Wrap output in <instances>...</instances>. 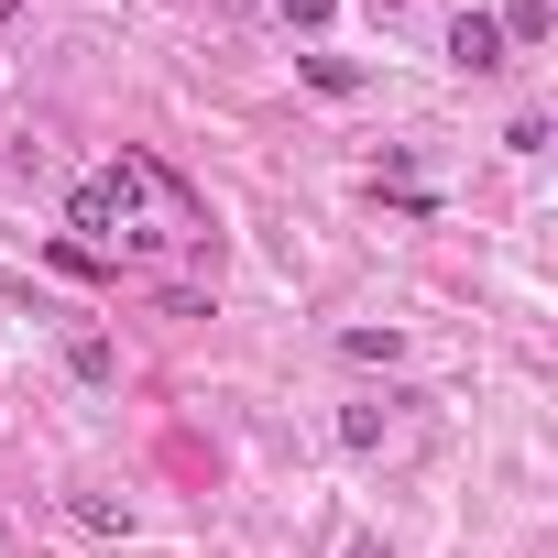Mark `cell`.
<instances>
[{
	"mask_svg": "<svg viewBox=\"0 0 558 558\" xmlns=\"http://www.w3.org/2000/svg\"><path fill=\"white\" fill-rule=\"evenodd\" d=\"M132 186H143V175H132V165H110V175H88V186L66 197V230H77V252H88V241H121V230H132Z\"/></svg>",
	"mask_w": 558,
	"mask_h": 558,
	"instance_id": "1",
	"label": "cell"
},
{
	"mask_svg": "<svg viewBox=\"0 0 558 558\" xmlns=\"http://www.w3.org/2000/svg\"><path fill=\"white\" fill-rule=\"evenodd\" d=\"M438 45H449V66H460V77H504V66H514V45H504V23H493V12H449V34H438Z\"/></svg>",
	"mask_w": 558,
	"mask_h": 558,
	"instance_id": "2",
	"label": "cell"
},
{
	"mask_svg": "<svg viewBox=\"0 0 558 558\" xmlns=\"http://www.w3.org/2000/svg\"><path fill=\"white\" fill-rule=\"evenodd\" d=\"M66 373H77L88 395H99V384H121V340H110V329H77V340H66Z\"/></svg>",
	"mask_w": 558,
	"mask_h": 558,
	"instance_id": "3",
	"label": "cell"
},
{
	"mask_svg": "<svg viewBox=\"0 0 558 558\" xmlns=\"http://www.w3.org/2000/svg\"><path fill=\"white\" fill-rule=\"evenodd\" d=\"M340 362H362V373H395V362H405V329H340Z\"/></svg>",
	"mask_w": 558,
	"mask_h": 558,
	"instance_id": "4",
	"label": "cell"
},
{
	"mask_svg": "<svg viewBox=\"0 0 558 558\" xmlns=\"http://www.w3.org/2000/svg\"><path fill=\"white\" fill-rule=\"evenodd\" d=\"M384 427H395V405H384V395L340 405V449H384Z\"/></svg>",
	"mask_w": 558,
	"mask_h": 558,
	"instance_id": "5",
	"label": "cell"
},
{
	"mask_svg": "<svg viewBox=\"0 0 558 558\" xmlns=\"http://www.w3.org/2000/svg\"><path fill=\"white\" fill-rule=\"evenodd\" d=\"M493 23H504V45H547V23H558V0H504Z\"/></svg>",
	"mask_w": 558,
	"mask_h": 558,
	"instance_id": "6",
	"label": "cell"
},
{
	"mask_svg": "<svg viewBox=\"0 0 558 558\" xmlns=\"http://www.w3.org/2000/svg\"><path fill=\"white\" fill-rule=\"evenodd\" d=\"M66 514H77L88 536H132V504H110V493H66Z\"/></svg>",
	"mask_w": 558,
	"mask_h": 558,
	"instance_id": "7",
	"label": "cell"
},
{
	"mask_svg": "<svg viewBox=\"0 0 558 558\" xmlns=\"http://www.w3.org/2000/svg\"><path fill=\"white\" fill-rule=\"evenodd\" d=\"M307 88H318V99H351L362 66H351V56H307Z\"/></svg>",
	"mask_w": 558,
	"mask_h": 558,
	"instance_id": "8",
	"label": "cell"
},
{
	"mask_svg": "<svg viewBox=\"0 0 558 558\" xmlns=\"http://www.w3.org/2000/svg\"><path fill=\"white\" fill-rule=\"evenodd\" d=\"M274 12H286L296 34H329V12H340V0H274Z\"/></svg>",
	"mask_w": 558,
	"mask_h": 558,
	"instance_id": "9",
	"label": "cell"
},
{
	"mask_svg": "<svg viewBox=\"0 0 558 558\" xmlns=\"http://www.w3.org/2000/svg\"><path fill=\"white\" fill-rule=\"evenodd\" d=\"M340 558H395V547H384V536H351V547H340Z\"/></svg>",
	"mask_w": 558,
	"mask_h": 558,
	"instance_id": "10",
	"label": "cell"
},
{
	"mask_svg": "<svg viewBox=\"0 0 558 558\" xmlns=\"http://www.w3.org/2000/svg\"><path fill=\"white\" fill-rule=\"evenodd\" d=\"M0 23H23V0H0Z\"/></svg>",
	"mask_w": 558,
	"mask_h": 558,
	"instance_id": "11",
	"label": "cell"
},
{
	"mask_svg": "<svg viewBox=\"0 0 558 558\" xmlns=\"http://www.w3.org/2000/svg\"><path fill=\"white\" fill-rule=\"evenodd\" d=\"M230 12H263V0H230Z\"/></svg>",
	"mask_w": 558,
	"mask_h": 558,
	"instance_id": "12",
	"label": "cell"
}]
</instances>
